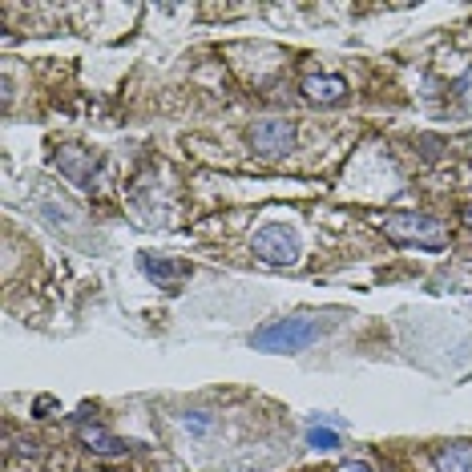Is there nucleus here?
<instances>
[{"label": "nucleus", "instance_id": "nucleus-9", "mask_svg": "<svg viewBox=\"0 0 472 472\" xmlns=\"http://www.w3.org/2000/svg\"><path fill=\"white\" fill-rule=\"evenodd\" d=\"M440 472H472V444L468 440H452V444H440L432 452Z\"/></svg>", "mask_w": 472, "mask_h": 472}, {"label": "nucleus", "instance_id": "nucleus-1", "mask_svg": "<svg viewBox=\"0 0 472 472\" xmlns=\"http://www.w3.org/2000/svg\"><path fill=\"white\" fill-rule=\"evenodd\" d=\"M331 327V319L319 315H291V319H275V323L259 327L251 335L254 351H270V356H291V351H303L319 339V335Z\"/></svg>", "mask_w": 472, "mask_h": 472}, {"label": "nucleus", "instance_id": "nucleus-10", "mask_svg": "<svg viewBox=\"0 0 472 472\" xmlns=\"http://www.w3.org/2000/svg\"><path fill=\"white\" fill-rule=\"evenodd\" d=\"M307 444L319 448V452H327V448H339V436H335L331 428H311L307 432Z\"/></svg>", "mask_w": 472, "mask_h": 472}, {"label": "nucleus", "instance_id": "nucleus-13", "mask_svg": "<svg viewBox=\"0 0 472 472\" xmlns=\"http://www.w3.org/2000/svg\"><path fill=\"white\" fill-rule=\"evenodd\" d=\"M335 472H372V464H364V460H348V464H339Z\"/></svg>", "mask_w": 472, "mask_h": 472}, {"label": "nucleus", "instance_id": "nucleus-7", "mask_svg": "<svg viewBox=\"0 0 472 472\" xmlns=\"http://www.w3.org/2000/svg\"><path fill=\"white\" fill-rule=\"evenodd\" d=\"M303 98L315 101V106H339L348 98V82L335 73H323V77H303Z\"/></svg>", "mask_w": 472, "mask_h": 472}, {"label": "nucleus", "instance_id": "nucleus-11", "mask_svg": "<svg viewBox=\"0 0 472 472\" xmlns=\"http://www.w3.org/2000/svg\"><path fill=\"white\" fill-rule=\"evenodd\" d=\"M182 424H186L190 432H206V428H210L214 420H210V416H206V412H190V416H186V420H182Z\"/></svg>", "mask_w": 472, "mask_h": 472}, {"label": "nucleus", "instance_id": "nucleus-8", "mask_svg": "<svg viewBox=\"0 0 472 472\" xmlns=\"http://www.w3.org/2000/svg\"><path fill=\"white\" fill-rule=\"evenodd\" d=\"M77 440L98 456H122L130 452V440H117L114 432H106L101 424H77Z\"/></svg>", "mask_w": 472, "mask_h": 472}, {"label": "nucleus", "instance_id": "nucleus-3", "mask_svg": "<svg viewBox=\"0 0 472 472\" xmlns=\"http://www.w3.org/2000/svg\"><path fill=\"white\" fill-rule=\"evenodd\" d=\"M254 254H259L267 267H295L303 246H299V235H295L287 222H267V227L254 235Z\"/></svg>", "mask_w": 472, "mask_h": 472}, {"label": "nucleus", "instance_id": "nucleus-6", "mask_svg": "<svg viewBox=\"0 0 472 472\" xmlns=\"http://www.w3.org/2000/svg\"><path fill=\"white\" fill-rule=\"evenodd\" d=\"M142 270H146L150 279H154L158 287H166V291H178L182 287V279L190 275V262H182V259H162V254H146L142 259Z\"/></svg>", "mask_w": 472, "mask_h": 472}, {"label": "nucleus", "instance_id": "nucleus-5", "mask_svg": "<svg viewBox=\"0 0 472 472\" xmlns=\"http://www.w3.org/2000/svg\"><path fill=\"white\" fill-rule=\"evenodd\" d=\"M57 170L65 174L69 182H77V186H93V178H98V158L77 150V146H61L57 150Z\"/></svg>", "mask_w": 472, "mask_h": 472}, {"label": "nucleus", "instance_id": "nucleus-2", "mask_svg": "<svg viewBox=\"0 0 472 472\" xmlns=\"http://www.w3.org/2000/svg\"><path fill=\"white\" fill-rule=\"evenodd\" d=\"M380 230L391 238L396 246H420V251H444L448 246V230L440 219L428 214H383Z\"/></svg>", "mask_w": 472, "mask_h": 472}, {"label": "nucleus", "instance_id": "nucleus-4", "mask_svg": "<svg viewBox=\"0 0 472 472\" xmlns=\"http://www.w3.org/2000/svg\"><path fill=\"white\" fill-rule=\"evenodd\" d=\"M295 146V122H283V117H267V122L251 125V150L267 162H279L287 158Z\"/></svg>", "mask_w": 472, "mask_h": 472}, {"label": "nucleus", "instance_id": "nucleus-12", "mask_svg": "<svg viewBox=\"0 0 472 472\" xmlns=\"http://www.w3.org/2000/svg\"><path fill=\"white\" fill-rule=\"evenodd\" d=\"M53 408H57V399H53V396H41V399L33 404V412H37V416H49Z\"/></svg>", "mask_w": 472, "mask_h": 472}, {"label": "nucleus", "instance_id": "nucleus-14", "mask_svg": "<svg viewBox=\"0 0 472 472\" xmlns=\"http://www.w3.org/2000/svg\"><path fill=\"white\" fill-rule=\"evenodd\" d=\"M468 222H472V210H468Z\"/></svg>", "mask_w": 472, "mask_h": 472}]
</instances>
